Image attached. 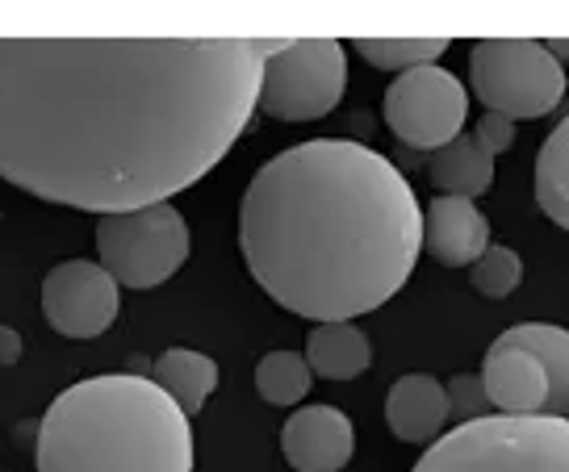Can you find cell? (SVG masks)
<instances>
[{
	"instance_id": "cell-1",
	"label": "cell",
	"mask_w": 569,
	"mask_h": 472,
	"mask_svg": "<svg viewBox=\"0 0 569 472\" xmlns=\"http://www.w3.org/2000/svg\"><path fill=\"white\" fill-rule=\"evenodd\" d=\"M243 38H0V180L84 213L163 205L213 172L260 109Z\"/></svg>"
},
{
	"instance_id": "cell-2",
	"label": "cell",
	"mask_w": 569,
	"mask_h": 472,
	"mask_svg": "<svg viewBox=\"0 0 569 472\" xmlns=\"http://www.w3.org/2000/svg\"><path fill=\"white\" fill-rule=\"evenodd\" d=\"M239 251L289 314L352 322L402 289L423 251V205L373 147L310 139L272 155L239 205Z\"/></svg>"
},
{
	"instance_id": "cell-3",
	"label": "cell",
	"mask_w": 569,
	"mask_h": 472,
	"mask_svg": "<svg viewBox=\"0 0 569 472\" xmlns=\"http://www.w3.org/2000/svg\"><path fill=\"white\" fill-rule=\"evenodd\" d=\"M38 472H193V426L151 376H89L38 422Z\"/></svg>"
},
{
	"instance_id": "cell-4",
	"label": "cell",
	"mask_w": 569,
	"mask_h": 472,
	"mask_svg": "<svg viewBox=\"0 0 569 472\" xmlns=\"http://www.w3.org/2000/svg\"><path fill=\"white\" fill-rule=\"evenodd\" d=\"M410 472H569V419L490 414L440 435Z\"/></svg>"
},
{
	"instance_id": "cell-5",
	"label": "cell",
	"mask_w": 569,
	"mask_h": 472,
	"mask_svg": "<svg viewBox=\"0 0 569 472\" xmlns=\"http://www.w3.org/2000/svg\"><path fill=\"white\" fill-rule=\"evenodd\" d=\"M469 76L486 113H498L507 122L545 118L566 97V68L545 42H528V38L473 42Z\"/></svg>"
},
{
	"instance_id": "cell-6",
	"label": "cell",
	"mask_w": 569,
	"mask_h": 472,
	"mask_svg": "<svg viewBox=\"0 0 569 472\" xmlns=\"http://www.w3.org/2000/svg\"><path fill=\"white\" fill-rule=\"evenodd\" d=\"M101 268L126 289H156L172 280L189 260V222L163 201L134 213H109L97 222Z\"/></svg>"
},
{
	"instance_id": "cell-7",
	"label": "cell",
	"mask_w": 569,
	"mask_h": 472,
	"mask_svg": "<svg viewBox=\"0 0 569 472\" xmlns=\"http://www.w3.org/2000/svg\"><path fill=\"white\" fill-rule=\"evenodd\" d=\"M348 88V54L331 38L284 42L268 54L260 113L277 122H315L343 101Z\"/></svg>"
},
{
	"instance_id": "cell-8",
	"label": "cell",
	"mask_w": 569,
	"mask_h": 472,
	"mask_svg": "<svg viewBox=\"0 0 569 472\" xmlns=\"http://www.w3.org/2000/svg\"><path fill=\"white\" fill-rule=\"evenodd\" d=\"M469 118V92L440 63L402 71L386 88V125L415 151H445L461 139Z\"/></svg>"
},
{
	"instance_id": "cell-9",
	"label": "cell",
	"mask_w": 569,
	"mask_h": 472,
	"mask_svg": "<svg viewBox=\"0 0 569 472\" xmlns=\"http://www.w3.org/2000/svg\"><path fill=\"white\" fill-rule=\"evenodd\" d=\"M122 284L92 260L54 263L42 280V318L63 339H97L118 322Z\"/></svg>"
},
{
	"instance_id": "cell-10",
	"label": "cell",
	"mask_w": 569,
	"mask_h": 472,
	"mask_svg": "<svg viewBox=\"0 0 569 472\" xmlns=\"http://www.w3.org/2000/svg\"><path fill=\"white\" fill-rule=\"evenodd\" d=\"M281 452L293 472H339L356 452V426L336 405H306L284 419Z\"/></svg>"
},
{
	"instance_id": "cell-11",
	"label": "cell",
	"mask_w": 569,
	"mask_h": 472,
	"mask_svg": "<svg viewBox=\"0 0 569 472\" xmlns=\"http://www.w3.org/2000/svg\"><path fill=\"white\" fill-rule=\"evenodd\" d=\"M423 247L445 268H473L490 251V222L469 197H440L423 210Z\"/></svg>"
},
{
	"instance_id": "cell-12",
	"label": "cell",
	"mask_w": 569,
	"mask_h": 472,
	"mask_svg": "<svg viewBox=\"0 0 569 472\" xmlns=\"http://www.w3.org/2000/svg\"><path fill=\"white\" fill-rule=\"evenodd\" d=\"M481 381H486L490 405L502 414L523 419V414H545V405H549V372L523 348L490 343L486 364H481Z\"/></svg>"
},
{
	"instance_id": "cell-13",
	"label": "cell",
	"mask_w": 569,
	"mask_h": 472,
	"mask_svg": "<svg viewBox=\"0 0 569 472\" xmlns=\"http://www.w3.org/2000/svg\"><path fill=\"white\" fill-rule=\"evenodd\" d=\"M448 419H452V402H448V385H440L427 372H407L398 376L386 398V422L402 443H436L445 435Z\"/></svg>"
},
{
	"instance_id": "cell-14",
	"label": "cell",
	"mask_w": 569,
	"mask_h": 472,
	"mask_svg": "<svg viewBox=\"0 0 569 472\" xmlns=\"http://www.w3.org/2000/svg\"><path fill=\"white\" fill-rule=\"evenodd\" d=\"M306 364L322 381H356L373 364V343L356 322H322L306 339Z\"/></svg>"
},
{
	"instance_id": "cell-15",
	"label": "cell",
	"mask_w": 569,
	"mask_h": 472,
	"mask_svg": "<svg viewBox=\"0 0 569 472\" xmlns=\"http://www.w3.org/2000/svg\"><path fill=\"white\" fill-rule=\"evenodd\" d=\"M495 343L532 351L536 360H540V368L549 372V405H545V414L566 419V410H569V331L566 327H552V322H519V327L498 334Z\"/></svg>"
},
{
	"instance_id": "cell-16",
	"label": "cell",
	"mask_w": 569,
	"mask_h": 472,
	"mask_svg": "<svg viewBox=\"0 0 569 472\" xmlns=\"http://www.w3.org/2000/svg\"><path fill=\"white\" fill-rule=\"evenodd\" d=\"M431 184L440 197H481L495 184V155L478 142V134H461L431 159Z\"/></svg>"
},
{
	"instance_id": "cell-17",
	"label": "cell",
	"mask_w": 569,
	"mask_h": 472,
	"mask_svg": "<svg viewBox=\"0 0 569 472\" xmlns=\"http://www.w3.org/2000/svg\"><path fill=\"white\" fill-rule=\"evenodd\" d=\"M151 381L193 419L197 410L210 402L213 389H218V364H213L206 351L168 348L160 360H156V368H151Z\"/></svg>"
},
{
	"instance_id": "cell-18",
	"label": "cell",
	"mask_w": 569,
	"mask_h": 472,
	"mask_svg": "<svg viewBox=\"0 0 569 472\" xmlns=\"http://www.w3.org/2000/svg\"><path fill=\"white\" fill-rule=\"evenodd\" d=\"M536 201L561 230H569V118L536 155Z\"/></svg>"
},
{
	"instance_id": "cell-19",
	"label": "cell",
	"mask_w": 569,
	"mask_h": 472,
	"mask_svg": "<svg viewBox=\"0 0 569 472\" xmlns=\"http://www.w3.org/2000/svg\"><path fill=\"white\" fill-rule=\"evenodd\" d=\"M315 385V372L306 364V355L298 351H268L264 360L256 364V393L268 405H298L306 402V393Z\"/></svg>"
},
{
	"instance_id": "cell-20",
	"label": "cell",
	"mask_w": 569,
	"mask_h": 472,
	"mask_svg": "<svg viewBox=\"0 0 569 472\" xmlns=\"http://www.w3.org/2000/svg\"><path fill=\"white\" fill-rule=\"evenodd\" d=\"M448 51L445 38H360L356 54L365 63H373L381 71H415L427 63H440V54Z\"/></svg>"
},
{
	"instance_id": "cell-21",
	"label": "cell",
	"mask_w": 569,
	"mask_h": 472,
	"mask_svg": "<svg viewBox=\"0 0 569 472\" xmlns=\"http://www.w3.org/2000/svg\"><path fill=\"white\" fill-rule=\"evenodd\" d=\"M469 280L481 298H511L519 284H523V260H519L511 247H490L473 268H469Z\"/></svg>"
},
{
	"instance_id": "cell-22",
	"label": "cell",
	"mask_w": 569,
	"mask_h": 472,
	"mask_svg": "<svg viewBox=\"0 0 569 472\" xmlns=\"http://www.w3.org/2000/svg\"><path fill=\"white\" fill-rule=\"evenodd\" d=\"M448 402H452V419L461 422H478V419H490V393H486V381H481V372H461V376H452L448 381Z\"/></svg>"
},
{
	"instance_id": "cell-23",
	"label": "cell",
	"mask_w": 569,
	"mask_h": 472,
	"mask_svg": "<svg viewBox=\"0 0 569 472\" xmlns=\"http://www.w3.org/2000/svg\"><path fill=\"white\" fill-rule=\"evenodd\" d=\"M473 134H478V142L490 155H502V151L516 147V122H507V118H498V113H481Z\"/></svg>"
},
{
	"instance_id": "cell-24",
	"label": "cell",
	"mask_w": 569,
	"mask_h": 472,
	"mask_svg": "<svg viewBox=\"0 0 569 472\" xmlns=\"http://www.w3.org/2000/svg\"><path fill=\"white\" fill-rule=\"evenodd\" d=\"M21 360V334L13 327H0V368L18 364Z\"/></svg>"
},
{
	"instance_id": "cell-25",
	"label": "cell",
	"mask_w": 569,
	"mask_h": 472,
	"mask_svg": "<svg viewBox=\"0 0 569 472\" xmlns=\"http://www.w3.org/2000/svg\"><path fill=\"white\" fill-rule=\"evenodd\" d=\"M545 47H549V51L557 54V63L566 68V59H569V42H545Z\"/></svg>"
},
{
	"instance_id": "cell-26",
	"label": "cell",
	"mask_w": 569,
	"mask_h": 472,
	"mask_svg": "<svg viewBox=\"0 0 569 472\" xmlns=\"http://www.w3.org/2000/svg\"><path fill=\"white\" fill-rule=\"evenodd\" d=\"M0 472H4V469H0Z\"/></svg>"
}]
</instances>
